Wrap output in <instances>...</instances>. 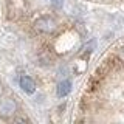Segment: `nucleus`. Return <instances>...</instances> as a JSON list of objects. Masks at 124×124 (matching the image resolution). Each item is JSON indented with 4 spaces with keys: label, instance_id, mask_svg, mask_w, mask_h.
<instances>
[{
    "label": "nucleus",
    "instance_id": "nucleus-1",
    "mask_svg": "<svg viewBox=\"0 0 124 124\" xmlns=\"http://www.w3.org/2000/svg\"><path fill=\"white\" fill-rule=\"evenodd\" d=\"M57 28V20L53 16H42L34 22V30L42 34H51Z\"/></svg>",
    "mask_w": 124,
    "mask_h": 124
},
{
    "label": "nucleus",
    "instance_id": "nucleus-2",
    "mask_svg": "<svg viewBox=\"0 0 124 124\" xmlns=\"http://www.w3.org/2000/svg\"><path fill=\"white\" fill-rule=\"evenodd\" d=\"M16 110H17V104L14 102V99L5 98L0 102V116H3V118H9Z\"/></svg>",
    "mask_w": 124,
    "mask_h": 124
},
{
    "label": "nucleus",
    "instance_id": "nucleus-3",
    "mask_svg": "<svg viewBox=\"0 0 124 124\" xmlns=\"http://www.w3.org/2000/svg\"><path fill=\"white\" fill-rule=\"evenodd\" d=\"M37 59H39V62H40L42 65H50V64H53V61H54V53H53V50L50 48V46H42V48L39 50V53H37Z\"/></svg>",
    "mask_w": 124,
    "mask_h": 124
},
{
    "label": "nucleus",
    "instance_id": "nucleus-4",
    "mask_svg": "<svg viewBox=\"0 0 124 124\" xmlns=\"http://www.w3.org/2000/svg\"><path fill=\"white\" fill-rule=\"evenodd\" d=\"M19 84H20L22 90L26 92V93H30V95L36 92V82H34L30 76H20V78H19Z\"/></svg>",
    "mask_w": 124,
    "mask_h": 124
},
{
    "label": "nucleus",
    "instance_id": "nucleus-5",
    "mask_svg": "<svg viewBox=\"0 0 124 124\" xmlns=\"http://www.w3.org/2000/svg\"><path fill=\"white\" fill-rule=\"evenodd\" d=\"M71 90V82L70 81H62L57 85V96H67Z\"/></svg>",
    "mask_w": 124,
    "mask_h": 124
},
{
    "label": "nucleus",
    "instance_id": "nucleus-6",
    "mask_svg": "<svg viewBox=\"0 0 124 124\" xmlns=\"http://www.w3.org/2000/svg\"><path fill=\"white\" fill-rule=\"evenodd\" d=\"M51 3H53L54 6L61 8V6H62V3H64V0H51Z\"/></svg>",
    "mask_w": 124,
    "mask_h": 124
},
{
    "label": "nucleus",
    "instance_id": "nucleus-7",
    "mask_svg": "<svg viewBox=\"0 0 124 124\" xmlns=\"http://www.w3.org/2000/svg\"><path fill=\"white\" fill-rule=\"evenodd\" d=\"M0 95H2V85H0Z\"/></svg>",
    "mask_w": 124,
    "mask_h": 124
}]
</instances>
